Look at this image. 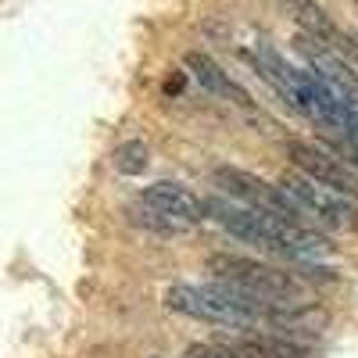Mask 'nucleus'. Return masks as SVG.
<instances>
[{
  "mask_svg": "<svg viewBox=\"0 0 358 358\" xmlns=\"http://www.w3.org/2000/svg\"><path fill=\"white\" fill-rule=\"evenodd\" d=\"M208 273L219 283H233L262 301L276 305V308H290V305H305V287L294 273H283L276 265H265L244 255H212L208 258Z\"/></svg>",
  "mask_w": 358,
  "mask_h": 358,
  "instance_id": "nucleus-1",
  "label": "nucleus"
},
{
  "mask_svg": "<svg viewBox=\"0 0 358 358\" xmlns=\"http://www.w3.org/2000/svg\"><path fill=\"white\" fill-rule=\"evenodd\" d=\"M215 187H222L226 194H233L236 201H244V208H255L258 215H268V219H283V222H297L305 226V208L297 204L283 187H273L265 179L244 172V169H233V165H219L212 172Z\"/></svg>",
  "mask_w": 358,
  "mask_h": 358,
  "instance_id": "nucleus-2",
  "label": "nucleus"
},
{
  "mask_svg": "<svg viewBox=\"0 0 358 358\" xmlns=\"http://www.w3.org/2000/svg\"><path fill=\"white\" fill-rule=\"evenodd\" d=\"M280 187H283L297 204H301L312 219H319L322 226H330V229H358V208H355L348 197L319 187L315 179H308L305 172H287V176L280 179Z\"/></svg>",
  "mask_w": 358,
  "mask_h": 358,
  "instance_id": "nucleus-3",
  "label": "nucleus"
},
{
  "mask_svg": "<svg viewBox=\"0 0 358 358\" xmlns=\"http://www.w3.org/2000/svg\"><path fill=\"white\" fill-rule=\"evenodd\" d=\"M287 155H290V162L301 169L308 179H315L319 187L334 190V194H341L348 201H358V176L341 158H334L326 147L308 143V140H290L287 143Z\"/></svg>",
  "mask_w": 358,
  "mask_h": 358,
  "instance_id": "nucleus-4",
  "label": "nucleus"
},
{
  "mask_svg": "<svg viewBox=\"0 0 358 358\" xmlns=\"http://www.w3.org/2000/svg\"><path fill=\"white\" fill-rule=\"evenodd\" d=\"M165 305L172 312H183L190 319L201 322H222V326H251V319L244 312H236L233 305H226L212 287H172L165 294Z\"/></svg>",
  "mask_w": 358,
  "mask_h": 358,
  "instance_id": "nucleus-5",
  "label": "nucleus"
},
{
  "mask_svg": "<svg viewBox=\"0 0 358 358\" xmlns=\"http://www.w3.org/2000/svg\"><path fill=\"white\" fill-rule=\"evenodd\" d=\"M151 208H158V212H165L169 219H176L179 226H197L208 219V208L197 194H190L187 187H179V183H169V179H162V183H151L143 190V197Z\"/></svg>",
  "mask_w": 358,
  "mask_h": 358,
  "instance_id": "nucleus-6",
  "label": "nucleus"
},
{
  "mask_svg": "<svg viewBox=\"0 0 358 358\" xmlns=\"http://www.w3.org/2000/svg\"><path fill=\"white\" fill-rule=\"evenodd\" d=\"M187 69L194 72V79L208 90V94H215V97H222V101H233V104H241V108H255V101H251V94L236 83L212 54H204V50H190L187 54Z\"/></svg>",
  "mask_w": 358,
  "mask_h": 358,
  "instance_id": "nucleus-7",
  "label": "nucleus"
},
{
  "mask_svg": "<svg viewBox=\"0 0 358 358\" xmlns=\"http://www.w3.org/2000/svg\"><path fill=\"white\" fill-rule=\"evenodd\" d=\"M276 4L283 8L287 18H294V25H301L305 36H312V40H319V43H326V47L337 40L341 29L334 25L330 11H326L319 0H276Z\"/></svg>",
  "mask_w": 358,
  "mask_h": 358,
  "instance_id": "nucleus-8",
  "label": "nucleus"
},
{
  "mask_svg": "<svg viewBox=\"0 0 358 358\" xmlns=\"http://www.w3.org/2000/svg\"><path fill=\"white\" fill-rule=\"evenodd\" d=\"M147 162H151V151H147L143 140H126L115 151V169L122 172V176H140L147 169Z\"/></svg>",
  "mask_w": 358,
  "mask_h": 358,
  "instance_id": "nucleus-9",
  "label": "nucleus"
},
{
  "mask_svg": "<svg viewBox=\"0 0 358 358\" xmlns=\"http://www.w3.org/2000/svg\"><path fill=\"white\" fill-rule=\"evenodd\" d=\"M129 219L136 222V226H143V229H151V233H179L183 226H179L176 219H169L165 212H158V208H151L147 201H140L136 208H129Z\"/></svg>",
  "mask_w": 358,
  "mask_h": 358,
  "instance_id": "nucleus-10",
  "label": "nucleus"
},
{
  "mask_svg": "<svg viewBox=\"0 0 358 358\" xmlns=\"http://www.w3.org/2000/svg\"><path fill=\"white\" fill-rule=\"evenodd\" d=\"M226 348H229L236 358H280L265 341H233V344H226Z\"/></svg>",
  "mask_w": 358,
  "mask_h": 358,
  "instance_id": "nucleus-11",
  "label": "nucleus"
},
{
  "mask_svg": "<svg viewBox=\"0 0 358 358\" xmlns=\"http://www.w3.org/2000/svg\"><path fill=\"white\" fill-rule=\"evenodd\" d=\"M262 341H265L268 348H273L280 358H312L301 344H294V341H276V337H262Z\"/></svg>",
  "mask_w": 358,
  "mask_h": 358,
  "instance_id": "nucleus-12",
  "label": "nucleus"
},
{
  "mask_svg": "<svg viewBox=\"0 0 358 358\" xmlns=\"http://www.w3.org/2000/svg\"><path fill=\"white\" fill-rule=\"evenodd\" d=\"M341 133H344L351 143H358V108H351V111L344 115V126H341Z\"/></svg>",
  "mask_w": 358,
  "mask_h": 358,
  "instance_id": "nucleus-13",
  "label": "nucleus"
},
{
  "mask_svg": "<svg viewBox=\"0 0 358 358\" xmlns=\"http://www.w3.org/2000/svg\"><path fill=\"white\" fill-rule=\"evenodd\" d=\"M165 90H169V94H176V90H183V76H172V79L165 83Z\"/></svg>",
  "mask_w": 358,
  "mask_h": 358,
  "instance_id": "nucleus-14",
  "label": "nucleus"
},
{
  "mask_svg": "<svg viewBox=\"0 0 358 358\" xmlns=\"http://www.w3.org/2000/svg\"><path fill=\"white\" fill-rule=\"evenodd\" d=\"M348 151H351V162L358 165V143H351V147H348Z\"/></svg>",
  "mask_w": 358,
  "mask_h": 358,
  "instance_id": "nucleus-15",
  "label": "nucleus"
}]
</instances>
